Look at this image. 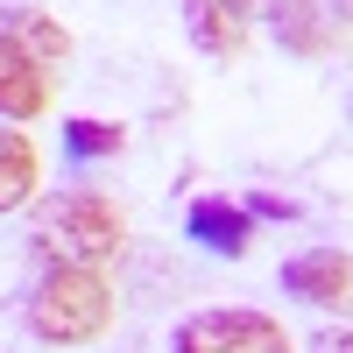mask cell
Returning a JSON list of instances; mask_svg holds the SVG:
<instances>
[{"label": "cell", "instance_id": "3957f363", "mask_svg": "<svg viewBox=\"0 0 353 353\" xmlns=\"http://www.w3.org/2000/svg\"><path fill=\"white\" fill-rule=\"evenodd\" d=\"M176 353H297L283 332V318L248 311V304H219V311H191L170 339Z\"/></svg>", "mask_w": 353, "mask_h": 353}, {"label": "cell", "instance_id": "8fae6325", "mask_svg": "<svg viewBox=\"0 0 353 353\" xmlns=\"http://www.w3.org/2000/svg\"><path fill=\"white\" fill-rule=\"evenodd\" d=\"M121 149H128V128H121V121H99V113H78V121H64V156H71V170L113 163Z\"/></svg>", "mask_w": 353, "mask_h": 353}, {"label": "cell", "instance_id": "30bf717a", "mask_svg": "<svg viewBox=\"0 0 353 353\" xmlns=\"http://www.w3.org/2000/svg\"><path fill=\"white\" fill-rule=\"evenodd\" d=\"M0 36H14V43L36 57V64H50V71L71 57V28L57 21L50 8H36V0H14V8H0Z\"/></svg>", "mask_w": 353, "mask_h": 353}, {"label": "cell", "instance_id": "8992f818", "mask_svg": "<svg viewBox=\"0 0 353 353\" xmlns=\"http://www.w3.org/2000/svg\"><path fill=\"white\" fill-rule=\"evenodd\" d=\"M184 28H191V43L205 57H241L254 43V8L248 0H184Z\"/></svg>", "mask_w": 353, "mask_h": 353}, {"label": "cell", "instance_id": "277c9868", "mask_svg": "<svg viewBox=\"0 0 353 353\" xmlns=\"http://www.w3.org/2000/svg\"><path fill=\"white\" fill-rule=\"evenodd\" d=\"M283 297H297L311 311L353 318V254L346 248H304L283 261Z\"/></svg>", "mask_w": 353, "mask_h": 353}, {"label": "cell", "instance_id": "5b68a950", "mask_svg": "<svg viewBox=\"0 0 353 353\" xmlns=\"http://www.w3.org/2000/svg\"><path fill=\"white\" fill-rule=\"evenodd\" d=\"M50 99H57V71L50 64H36L14 36H0V121H43L50 113Z\"/></svg>", "mask_w": 353, "mask_h": 353}, {"label": "cell", "instance_id": "ba28073f", "mask_svg": "<svg viewBox=\"0 0 353 353\" xmlns=\"http://www.w3.org/2000/svg\"><path fill=\"white\" fill-rule=\"evenodd\" d=\"M254 14H269L276 28V43L290 57H325L332 50V14H325V0H248Z\"/></svg>", "mask_w": 353, "mask_h": 353}, {"label": "cell", "instance_id": "9c48e42d", "mask_svg": "<svg viewBox=\"0 0 353 353\" xmlns=\"http://www.w3.org/2000/svg\"><path fill=\"white\" fill-rule=\"evenodd\" d=\"M36 198H43V156L28 141V128L0 121V212H21Z\"/></svg>", "mask_w": 353, "mask_h": 353}, {"label": "cell", "instance_id": "7c38bea8", "mask_svg": "<svg viewBox=\"0 0 353 353\" xmlns=\"http://www.w3.org/2000/svg\"><path fill=\"white\" fill-rule=\"evenodd\" d=\"M241 205H248V219H297V198H283V191H254Z\"/></svg>", "mask_w": 353, "mask_h": 353}, {"label": "cell", "instance_id": "52a82bcc", "mask_svg": "<svg viewBox=\"0 0 353 353\" xmlns=\"http://www.w3.org/2000/svg\"><path fill=\"white\" fill-rule=\"evenodd\" d=\"M184 233L205 248V254H226V261H241L254 248V219H248V205L241 198H191V212H184Z\"/></svg>", "mask_w": 353, "mask_h": 353}, {"label": "cell", "instance_id": "4fadbf2b", "mask_svg": "<svg viewBox=\"0 0 353 353\" xmlns=\"http://www.w3.org/2000/svg\"><path fill=\"white\" fill-rule=\"evenodd\" d=\"M311 353H353V325H325V332H311Z\"/></svg>", "mask_w": 353, "mask_h": 353}, {"label": "cell", "instance_id": "7a4b0ae2", "mask_svg": "<svg viewBox=\"0 0 353 353\" xmlns=\"http://www.w3.org/2000/svg\"><path fill=\"white\" fill-rule=\"evenodd\" d=\"M21 318H28V339H43V346H92L113 325V283H106V269L50 261L36 276V290H28Z\"/></svg>", "mask_w": 353, "mask_h": 353}, {"label": "cell", "instance_id": "6da1fadb", "mask_svg": "<svg viewBox=\"0 0 353 353\" xmlns=\"http://www.w3.org/2000/svg\"><path fill=\"white\" fill-rule=\"evenodd\" d=\"M28 248L36 261H64V269H113L128 248V219L121 205L92 184H71L57 198H36V233H28Z\"/></svg>", "mask_w": 353, "mask_h": 353}, {"label": "cell", "instance_id": "5bb4252c", "mask_svg": "<svg viewBox=\"0 0 353 353\" xmlns=\"http://www.w3.org/2000/svg\"><path fill=\"white\" fill-rule=\"evenodd\" d=\"M325 8H332V14H339V21H353V0H325Z\"/></svg>", "mask_w": 353, "mask_h": 353}]
</instances>
